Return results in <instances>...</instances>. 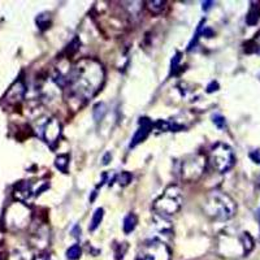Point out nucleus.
<instances>
[{
	"label": "nucleus",
	"mask_w": 260,
	"mask_h": 260,
	"mask_svg": "<svg viewBox=\"0 0 260 260\" xmlns=\"http://www.w3.org/2000/svg\"><path fill=\"white\" fill-rule=\"evenodd\" d=\"M65 98L68 104L83 106L99 92L104 82L103 65L94 59H83L67 73Z\"/></svg>",
	"instance_id": "f257e3e1"
},
{
	"label": "nucleus",
	"mask_w": 260,
	"mask_h": 260,
	"mask_svg": "<svg viewBox=\"0 0 260 260\" xmlns=\"http://www.w3.org/2000/svg\"><path fill=\"white\" fill-rule=\"evenodd\" d=\"M204 213L211 219L226 221L237 212V204L228 194L222 191H211L203 202Z\"/></svg>",
	"instance_id": "f03ea898"
},
{
	"label": "nucleus",
	"mask_w": 260,
	"mask_h": 260,
	"mask_svg": "<svg viewBox=\"0 0 260 260\" xmlns=\"http://www.w3.org/2000/svg\"><path fill=\"white\" fill-rule=\"evenodd\" d=\"M182 194H181L180 187L177 186H169L167 187L166 191L160 195L159 198L154 202V208L156 215L162 216L168 219L169 216L175 215L180 211L182 206Z\"/></svg>",
	"instance_id": "7ed1b4c3"
},
{
	"label": "nucleus",
	"mask_w": 260,
	"mask_h": 260,
	"mask_svg": "<svg viewBox=\"0 0 260 260\" xmlns=\"http://www.w3.org/2000/svg\"><path fill=\"white\" fill-rule=\"evenodd\" d=\"M207 162L216 172L225 173V172L233 168L234 162H236V156H234L233 150L229 146L225 145V143H216L208 154Z\"/></svg>",
	"instance_id": "20e7f679"
},
{
	"label": "nucleus",
	"mask_w": 260,
	"mask_h": 260,
	"mask_svg": "<svg viewBox=\"0 0 260 260\" xmlns=\"http://www.w3.org/2000/svg\"><path fill=\"white\" fill-rule=\"evenodd\" d=\"M207 164V157L202 154L186 156L180 162L181 178L187 182L198 181L203 176Z\"/></svg>",
	"instance_id": "39448f33"
},
{
	"label": "nucleus",
	"mask_w": 260,
	"mask_h": 260,
	"mask_svg": "<svg viewBox=\"0 0 260 260\" xmlns=\"http://www.w3.org/2000/svg\"><path fill=\"white\" fill-rule=\"evenodd\" d=\"M136 260H171V250L161 241L151 240L141 247Z\"/></svg>",
	"instance_id": "423d86ee"
},
{
	"label": "nucleus",
	"mask_w": 260,
	"mask_h": 260,
	"mask_svg": "<svg viewBox=\"0 0 260 260\" xmlns=\"http://www.w3.org/2000/svg\"><path fill=\"white\" fill-rule=\"evenodd\" d=\"M30 212L29 207L25 203L16 202L7 211V219H8V225L13 229H22L26 226L30 221Z\"/></svg>",
	"instance_id": "0eeeda50"
},
{
	"label": "nucleus",
	"mask_w": 260,
	"mask_h": 260,
	"mask_svg": "<svg viewBox=\"0 0 260 260\" xmlns=\"http://www.w3.org/2000/svg\"><path fill=\"white\" fill-rule=\"evenodd\" d=\"M60 136H61V124L57 118H48L47 121L41 126V137L45 139V142L51 148H55V146L59 142Z\"/></svg>",
	"instance_id": "6e6552de"
},
{
	"label": "nucleus",
	"mask_w": 260,
	"mask_h": 260,
	"mask_svg": "<svg viewBox=\"0 0 260 260\" xmlns=\"http://www.w3.org/2000/svg\"><path fill=\"white\" fill-rule=\"evenodd\" d=\"M31 242L32 245L38 247L39 250H43L48 246L50 243V231H48L47 226H41L38 228V231L32 234L31 237Z\"/></svg>",
	"instance_id": "1a4fd4ad"
},
{
	"label": "nucleus",
	"mask_w": 260,
	"mask_h": 260,
	"mask_svg": "<svg viewBox=\"0 0 260 260\" xmlns=\"http://www.w3.org/2000/svg\"><path fill=\"white\" fill-rule=\"evenodd\" d=\"M32 192L34 191H32L31 183H30L29 181H21V182H18L15 186L13 195H15V198L17 199L18 202L24 203V202H26L27 199L31 197Z\"/></svg>",
	"instance_id": "9d476101"
},
{
	"label": "nucleus",
	"mask_w": 260,
	"mask_h": 260,
	"mask_svg": "<svg viewBox=\"0 0 260 260\" xmlns=\"http://www.w3.org/2000/svg\"><path fill=\"white\" fill-rule=\"evenodd\" d=\"M141 127H139L138 130H137L136 136H134L133 138V142L130 143V147H134V146H137L138 143H141L142 141H145L146 138H147V136L150 134V130L151 127H152V122L148 120V118H141Z\"/></svg>",
	"instance_id": "9b49d317"
},
{
	"label": "nucleus",
	"mask_w": 260,
	"mask_h": 260,
	"mask_svg": "<svg viewBox=\"0 0 260 260\" xmlns=\"http://www.w3.org/2000/svg\"><path fill=\"white\" fill-rule=\"evenodd\" d=\"M154 221L155 228H156V231L159 232L160 234H162L164 237H171L172 234H173V228H172L171 221H169L167 217H162V216L155 213Z\"/></svg>",
	"instance_id": "f8f14e48"
},
{
	"label": "nucleus",
	"mask_w": 260,
	"mask_h": 260,
	"mask_svg": "<svg viewBox=\"0 0 260 260\" xmlns=\"http://www.w3.org/2000/svg\"><path fill=\"white\" fill-rule=\"evenodd\" d=\"M146 8L150 13L152 15H161L164 12V9H166V2H162V0H152V2H145Z\"/></svg>",
	"instance_id": "ddd939ff"
},
{
	"label": "nucleus",
	"mask_w": 260,
	"mask_h": 260,
	"mask_svg": "<svg viewBox=\"0 0 260 260\" xmlns=\"http://www.w3.org/2000/svg\"><path fill=\"white\" fill-rule=\"evenodd\" d=\"M137 224H138V219L134 213H129L124 220V232L125 233H132L136 229Z\"/></svg>",
	"instance_id": "4468645a"
},
{
	"label": "nucleus",
	"mask_w": 260,
	"mask_h": 260,
	"mask_svg": "<svg viewBox=\"0 0 260 260\" xmlns=\"http://www.w3.org/2000/svg\"><path fill=\"white\" fill-rule=\"evenodd\" d=\"M68 164H69V156L68 155H60L59 157H56V161H55V166L59 171H61L62 173H67L68 171Z\"/></svg>",
	"instance_id": "2eb2a0df"
},
{
	"label": "nucleus",
	"mask_w": 260,
	"mask_h": 260,
	"mask_svg": "<svg viewBox=\"0 0 260 260\" xmlns=\"http://www.w3.org/2000/svg\"><path fill=\"white\" fill-rule=\"evenodd\" d=\"M103 208H98L96 211H95L94 216H92V220H91V224H90L89 229L90 231H95L98 226H99V224L102 222V220H103Z\"/></svg>",
	"instance_id": "dca6fc26"
},
{
	"label": "nucleus",
	"mask_w": 260,
	"mask_h": 260,
	"mask_svg": "<svg viewBox=\"0 0 260 260\" xmlns=\"http://www.w3.org/2000/svg\"><path fill=\"white\" fill-rule=\"evenodd\" d=\"M82 254V250H81L80 245H73L67 250V257L69 260H78Z\"/></svg>",
	"instance_id": "f3484780"
},
{
	"label": "nucleus",
	"mask_w": 260,
	"mask_h": 260,
	"mask_svg": "<svg viewBox=\"0 0 260 260\" xmlns=\"http://www.w3.org/2000/svg\"><path fill=\"white\" fill-rule=\"evenodd\" d=\"M259 15L260 11L256 6H252L251 9H250V12H248L247 16V24L248 25H255L259 20Z\"/></svg>",
	"instance_id": "a211bd4d"
},
{
	"label": "nucleus",
	"mask_w": 260,
	"mask_h": 260,
	"mask_svg": "<svg viewBox=\"0 0 260 260\" xmlns=\"http://www.w3.org/2000/svg\"><path fill=\"white\" fill-rule=\"evenodd\" d=\"M248 45H250V50H248L250 52H256L260 55V31L257 32L252 41H250Z\"/></svg>",
	"instance_id": "6ab92c4d"
},
{
	"label": "nucleus",
	"mask_w": 260,
	"mask_h": 260,
	"mask_svg": "<svg viewBox=\"0 0 260 260\" xmlns=\"http://www.w3.org/2000/svg\"><path fill=\"white\" fill-rule=\"evenodd\" d=\"M37 24H38V26L41 29H47V27H50L48 26L50 25V15H47V13L39 15L38 18H37Z\"/></svg>",
	"instance_id": "aec40b11"
},
{
	"label": "nucleus",
	"mask_w": 260,
	"mask_h": 260,
	"mask_svg": "<svg viewBox=\"0 0 260 260\" xmlns=\"http://www.w3.org/2000/svg\"><path fill=\"white\" fill-rule=\"evenodd\" d=\"M126 250H127L126 243H121V245L116 246V250H115L116 260H122V257H124V254Z\"/></svg>",
	"instance_id": "412c9836"
},
{
	"label": "nucleus",
	"mask_w": 260,
	"mask_h": 260,
	"mask_svg": "<svg viewBox=\"0 0 260 260\" xmlns=\"http://www.w3.org/2000/svg\"><path fill=\"white\" fill-rule=\"evenodd\" d=\"M117 181H118V183L121 185V186H126L127 183L132 181V175H130L129 172H122L121 175L118 176Z\"/></svg>",
	"instance_id": "4be33fe9"
},
{
	"label": "nucleus",
	"mask_w": 260,
	"mask_h": 260,
	"mask_svg": "<svg viewBox=\"0 0 260 260\" xmlns=\"http://www.w3.org/2000/svg\"><path fill=\"white\" fill-rule=\"evenodd\" d=\"M32 260H51V255L47 252H39L32 257Z\"/></svg>",
	"instance_id": "5701e85b"
},
{
	"label": "nucleus",
	"mask_w": 260,
	"mask_h": 260,
	"mask_svg": "<svg viewBox=\"0 0 260 260\" xmlns=\"http://www.w3.org/2000/svg\"><path fill=\"white\" fill-rule=\"evenodd\" d=\"M213 122L219 127H222V125L225 124V120L222 117H220V116H216V117H213Z\"/></svg>",
	"instance_id": "b1692460"
}]
</instances>
